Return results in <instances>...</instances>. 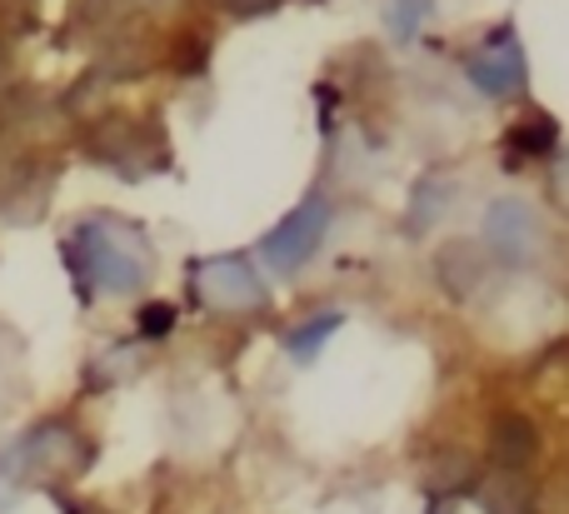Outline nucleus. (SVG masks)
<instances>
[{
  "label": "nucleus",
  "mask_w": 569,
  "mask_h": 514,
  "mask_svg": "<svg viewBox=\"0 0 569 514\" xmlns=\"http://www.w3.org/2000/svg\"><path fill=\"white\" fill-rule=\"evenodd\" d=\"M465 80L480 90L485 100H515L525 85H530V60H525L520 30L500 26L480 40V46L465 56Z\"/></svg>",
  "instance_id": "7ed1b4c3"
},
{
  "label": "nucleus",
  "mask_w": 569,
  "mask_h": 514,
  "mask_svg": "<svg viewBox=\"0 0 569 514\" xmlns=\"http://www.w3.org/2000/svg\"><path fill=\"white\" fill-rule=\"evenodd\" d=\"M555 145H560V125H555V115L535 110V115L515 120V130H510V150H515V155L545 160V155H555Z\"/></svg>",
  "instance_id": "1a4fd4ad"
},
{
  "label": "nucleus",
  "mask_w": 569,
  "mask_h": 514,
  "mask_svg": "<svg viewBox=\"0 0 569 514\" xmlns=\"http://www.w3.org/2000/svg\"><path fill=\"white\" fill-rule=\"evenodd\" d=\"M86 150L96 160H106L110 170H120V175H140L146 165H160V160H166L160 135L146 125H136V120H106V125L96 130V140H86Z\"/></svg>",
  "instance_id": "423d86ee"
},
{
  "label": "nucleus",
  "mask_w": 569,
  "mask_h": 514,
  "mask_svg": "<svg viewBox=\"0 0 569 514\" xmlns=\"http://www.w3.org/2000/svg\"><path fill=\"white\" fill-rule=\"evenodd\" d=\"M330 220H335V210H330L325 195L300 200V205H295L290 215L260 240V260H266L276 275H300V270L320 255L325 235H330Z\"/></svg>",
  "instance_id": "f03ea898"
},
{
  "label": "nucleus",
  "mask_w": 569,
  "mask_h": 514,
  "mask_svg": "<svg viewBox=\"0 0 569 514\" xmlns=\"http://www.w3.org/2000/svg\"><path fill=\"white\" fill-rule=\"evenodd\" d=\"M480 270H485V260H480V250H475L470 240H455V245L440 255L445 290H455V295H465V290H470L475 280H480Z\"/></svg>",
  "instance_id": "9d476101"
},
{
  "label": "nucleus",
  "mask_w": 569,
  "mask_h": 514,
  "mask_svg": "<svg viewBox=\"0 0 569 514\" xmlns=\"http://www.w3.org/2000/svg\"><path fill=\"white\" fill-rule=\"evenodd\" d=\"M490 455H495V465H500L505 475L525 470V465H530V455H535V425H530L525 415L495 420V430H490Z\"/></svg>",
  "instance_id": "0eeeda50"
},
{
  "label": "nucleus",
  "mask_w": 569,
  "mask_h": 514,
  "mask_svg": "<svg viewBox=\"0 0 569 514\" xmlns=\"http://www.w3.org/2000/svg\"><path fill=\"white\" fill-rule=\"evenodd\" d=\"M0 75H6V56H0Z\"/></svg>",
  "instance_id": "2eb2a0df"
},
{
  "label": "nucleus",
  "mask_w": 569,
  "mask_h": 514,
  "mask_svg": "<svg viewBox=\"0 0 569 514\" xmlns=\"http://www.w3.org/2000/svg\"><path fill=\"white\" fill-rule=\"evenodd\" d=\"M340 325H345L340 310H320V315H310V320H300V325H290V330H284V350H290V360H295V365H310V360L320 355V345H325V340H330Z\"/></svg>",
  "instance_id": "6e6552de"
},
{
  "label": "nucleus",
  "mask_w": 569,
  "mask_h": 514,
  "mask_svg": "<svg viewBox=\"0 0 569 514\" xmlns=\"http://www.w3.org/2000/svg\"><path fill=\"white\" fill-rule=\"evenodd\" d=\"M450 195H455V190H450ZM450 195H445V190L440 185H435V180H425V185L420 190H415V210H410V225L415 230H425V225H430V220L435 215H440V200H450Z\"/></svg>",
  "instance_id": "f8f14e48"
},
{
  "label": "nucleus",
  "mask_w": 569,
  "mask_h": 514,
  "mask_svg": "<svg viewBox=\"0 0 569 514\" xmlns=\"http://www.w3.org/2000/svg\"><path fill=\"white\" fill-rule=\"evenodd\" d=\"M430 10H435V0H385V26H390V36L400 40V46H410L425 30Z\"/></svg>",
  "instance_id": "9b49d317"
},
{
  "label": "nucleus",
  "mask_w": 569,
  "mask_h": 514,
  "mask_svg": "<svg viewBox=\"0 0 569 514\" xmlns=\"http://www.w3.org/2000/svg\"><path fill=\"white\" fill-rule=\"evenodd\" d=\"M176 330V305H166V300H156V305L140 310V335L146 340H160Z\"/></svg>",
  "instance_id": "ddd939ff"
},
{
  "label": "nucleus",
  "mask_w": 569,
  "mask_h": 514,
  "mask_svg": "<svg viewBox=\"0 0 569 514\" xmlns=\"http://www.w3.org/2000/svg\"><path fill=\"white\" fill-rule=\"evenodd\" d=\"M226 16H270L276 6H284V0H216Z\"/></svg>",
  "instance_id": "4468645a"
},
{
  "label": "nucleus",
  "mask_w": 569,
  "mask_h": 514,
  "mask_svg": "<svg viewBox=\"0 0 569 514\" xmlns=\"http://www.w3.org/2000/svg\"><path fill=\"white\" fill-rule=\"evenodd\" d=\"M545 240H550L545 235V220L530 200H520V195L490 200V210H485V245H490L495 260L520 270L545 255Z\"/></svg>",
  "instance_id": "20e7f679"
},
{
  "label": "nucleus",
  "mask_w": 569,
  "mask_h": 514,
  "mask_svg": "<svg viewBox=\"0 0 569 514\" xmlns=\"http://www.w3.org/2000/svg\"><path fill=\"white\" fill-rule=\"evenodd\" d=\"M196 295L210 310H266L270 290L246 255H210L196 265Z\"/></svg>",
  "instance_id": "39448f33"
},
{
  "label": "nucleus",
  "mask_w": 569,
  "mask_h": 514,
  "mask_svg": "<svg viewBox=\"0 0 569 514\" xmlns=\"http://www.w3.org/2000/svg\"><path fill=\"white\" fill-rule=\"evenodd\" d=\"M66 265L76 275L80 295H136L150 280V245L140 240V230L96 215L70 230Z\"/></svg>",
  "instance_id": "f257e3e1"
}]
</instances>
